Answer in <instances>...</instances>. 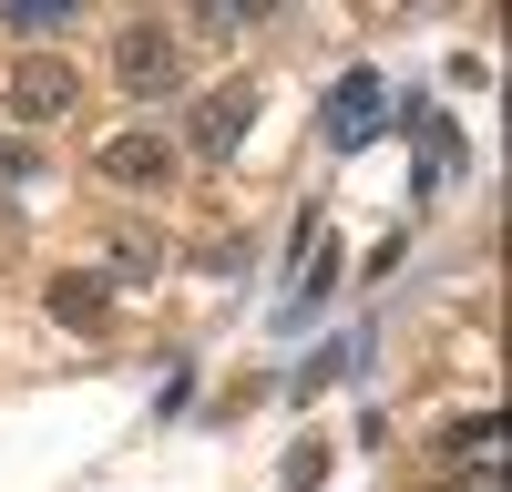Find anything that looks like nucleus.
<instances>
[{
	"label": "nucleus",
	"instance_id": "nucleus-12",
	"mask_svg": "<svg viewBox=\"0 0 512 492\" xmlns=\"http://www.w3.org/2000/svg\"><path fill=\"white\" fill-rule=\"evenodd\" d=\"M441 492H492V472H451V482H441Z\"/></svg>",
	"mask_w": 512,
	"mask_h": 492
},
{
	"label": "nucleus",
	"instance_id": "nucleus-10",
	"mask_svg": "<svg viewBox=\"0 0 512 492\" xmlns=\"http://www.w3.org/2000/svg\"><path fill=\"white\" fill-rule=\"evenodd\" d=\"M308 482H328V441H297L287 451V492H308Z\"/></svg>",
	"mask_w": 512,
	"mask_h": 492
},
{
	"label": "nucleus",
	"instance_id": "nucleus-9",
	"mask_svg": "<svg viewBox=\"0 0 512 492\" xmlns=\"http://www.w3.org/2000/svg\"><path fill=\"white\" fill-rule=\"evenodd\" d=\"M0 21H11V41H52V31H62V11H52V0H11Z\"/></svg>",
	"mask_w": 512,
	"mask_h": 492
},
{
	"label": "nucleus",
	"instance_id": "nucleus-4",
	"mask_svg": "<svg viewBox=\"0 0 512 492\" xmlns=\"http://www.w3.org/2000/svg\"><path fill=\"white\" fill-rule=\"evenodd\" d=\"M0 103H11L21 123H62V113L82 103V72H72L62 52H21V62H11V93H0Z\"/></svg>",
	"mask_w": 512,
	"mask_h": 492
},
{
	"label": "nucleus",
	"instance_id": "nucleus-11",
	"mask_svg": "<svg viewBox=\"0 0 512 492\" xmlns=\"http://www.w3.org/2000/svg\"><path fill=\"white\" fill-rule=\"evenodd\" d=\"M113 277H154V236H113Z\"/></svg>",
	"mask_w": 512,
	"mask_h": 492
},
{
	"label": "nucleus",
	"instance_id": "nucleus-8",
	"mask_svg": "<svg viewBox=\"0 0 512 492\" xmlns=\"http://www.w3.org/2000/svg\"><path fill=\"white\" fill-rule=\"evenodd\" d=\"M492 441H502V421H492V410H472V421H451V431H441V451H451V462H472V472L492 462Z\"/></svg>",
	"mask_w": 512,
	"mask_h": 492
},
{
	"label": "nucleus",
	"instance_id": "nucleus-7",
	"mask_svg": "<svg viewBox=\"0 0 512 492\" xmlns=\"http://www.w3.org/2000/svg\"><path fill=\"white\" fill-rule=\"evenodd\" d=\"M451 175H461V134H451L441 113H420V195H441Z\"/></svg>",
	"mask_w": 512,
	"mask_h": 492
},
{
	"label": "nucleus",
	"instance_id": "nucleus-6",
	"mask_svg": "<svg viewBox=\"0 0 512 492\" xmlns=\"http://www.w3.org/2000/svg\"><path fill=\"white\" fill-rule=\"evenodd\" d=\"M52 318H62V328H82V339H93V328L113 318V287H103V277H82V267H72V277H52Z\"/></svg>",
	"mask_w": 512,
	"mask_h": 492
},
{
	"label": "nucleus",
	"instance_id": "nucleus-2",
	"mask_svg": "<svg viewBox=\"0 0 512 492\" xmlns=\"http://www.w3.org/2000/svg\"><path fill=\"white\" fill-rule=\"evenodd\" d=\"M246 123H256V82H216V93L185 103V154L195 164H226L246 144Z\"/></svg>",
	"mask_w": 512,
	"mask_h": 492
},
{
	"label": "nucleus",
	"instance_id": "nucleus-3",
	"mask_svg": "<svg viewBox=\"0 0 512 492\" xmlns=\"http://www.w3.org/2000/svg\"><path fill=\"white\" fill-rule=\"evenodd\" d=\"M379 123H390V82H379L369 62H359V72H338V82H328V103H318V134H328L338 154H359Z\"/></svg>",
	"mask_w": 512,
	"mask_h": 492
},
{
	"label": "nucleus",
	"instance_id": "nucleus-5",
	"mask_svg": "<svg viewBox=\"0 0 512 492\" xmlns=\"http://www.w3.org/2000/svg\"><path fill=\"white\" fill-rule=\"evenodd\" d=\"M93 164H103V185H123V195H154V185H164V175H175V164H185V154H175V144H164V134H113V144H103Z\"/></svg>",
	"mask_w": 512,
	"mask_h": 492
},
{
	"label": "nucleus",
	"instance_id": "nucleus-1",
	"mask_svg": "<svg viewBox=\"0 0 512 492\" xmlns=\"http://www.w3.org/2000/svg\"><path fill=\"white\" fill-rule=\"evenodd\" d=\"M103 72H113L123 103H175L185 93V41L164 31V21H123L113 52H103Z\"/></svg>",
	"mask_w": 512,
	"mask_h": 492
}]
</instances>
